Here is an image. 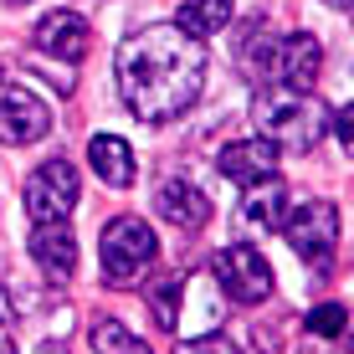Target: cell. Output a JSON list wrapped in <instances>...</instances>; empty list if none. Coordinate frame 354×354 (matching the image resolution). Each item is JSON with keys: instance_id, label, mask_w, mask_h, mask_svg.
<instances>
[{"instance_id": "603a6c76", "label": "cell", "mask_w": 354, "mask_h": 354, "mask_svg": "<svg viewBox=\"0 0 354 354\" xmlns=\"http://www.w3.org/2000/svg\"><path fill=\"white\" fill-rule=\"evenodd\" d=\"M41 354H67V349H62V344H46V349H41Z\"/></svg>"}, {"instance_id": "5b68a950", "label": "cell", "mask_w": 354, "mask_h": 354, "mask_svg": "<svg viewBox=\"0 0 354 354\" xmlns=\"http://www.w3.org/2000/svg\"><path fill=\"white\" fill-rule=\"evenodd\" d=\"M283 236L298 252V262H308L313 272H328L339 257V205L334 201H303L298 211H288Z\"/></svg>"}, {"instance_id": "e0dca14e", "label": "cell", "mask_w": 354, "mask_h": 354, "mask_svg": "<svg viewBox=\"0 0 354 354\" xmlns=\"http://www.w3.org/2000/svg\"><path fill=\"white\" fill-rule=\"evenodd\" d=\"M88 339H93V354H154L139 334H129L118 319H97L88 328Z\"/></svg>"}, {"instance_id": "30bf717a", "label": "cell", "mask_w": 354, "mask_h": 354, "mask_svg": "<svg viewBox=\"0 0 354 354\" xmlns=\"http://www.w3.org/2000/svg\"><path fill=\"white\" fill-rule=\"evenodd\" d=\"M241 231H252V236H267V231H283L288 221V185L277 175L267 180H252L247 195H241V211H236Z\"/></svg>"}, {"instance_id": "52a82bcc", "label": "cell", "mask_w": 354, "mask_h": 354, "mask_svg": "<svg viewBox=\"0 0 354 354\" xmlns=\"http://www.w3.org/2000/svg\"><path fill=\"white\" fill-rule=\"evenodd\" d=\"M211 272H216V288H221L231 303H262L267 292H272V267H267V257L252 241L226 247L221 257L211 262Z\"/></svg>"}, {"instance_id": "2e32d148", "label": "cell", "mask_w": 354, "mask_h": 354, "mask_svg": "<svg viewBox=\"0 0 354 354\" xmlns=\"http://www.w3.org/2000/svg\"><path fill=\"white\" fill-rule=\"evenodd\" d=\"M180 298H185V277L180 272H165L149 283V313L160 328H175L180 324Z\"/></svg>"}, {"instance_id": "5bb4252c", "label": "cell", "mask_w": 354, "mask_h": 354, "mask_svg": "<svg viewBox=\"0 0 354 354\" xmlns=\"http://www.w3.org/2000/svg\"><path fill=\"white\" fill-rule=\"evenodd\" d=\"M88 165H93V175L103 180L108 190H129V185H133V175H139V160H133L129 139H118V133H93V144H88Z\"/></svg>"}, {"instance_id": "8992f818", "label": "cell", "mask_w": 354, "mask_h": 354, "mask_svg": "<svg viewBox=\"0 0 354 354\" xmlns=\"http://www.w3.org/2000/svg\"><path fill=\"white\" fill-rule=\"evenodd\" d=\"M21 205H26L31 221H67L72 205H77V169L67 160H41L26 175Z\"/></svg>"}, {"instance_id": "9c48e42d", "label": "cell", "mask_w": 354, "mask_h": 354, "mask_svg": "<svg viewBox=\"0 0 354 354\" xmlns=\"http://www.w3.org/2000/svg\"><path fill=\"white\" fill-rule=\"evenodd\" d=\"M36 52L41 57H57V62H82L93 46V26L77 16V10H46L31 31Z\"/></svg>"}, {"instance_id": "277c9868", "label": "cell", "mask_w": 354, "mask_h": 354, "mask_svg": "<svg viewBox=\"0 0 354 354\" xmlns=\"http://www.w3.org/2000/svg\"><path fill=\"white\" fill-rule=\"evenodd\" d=\"M154 257H160V236L139 216H113L97 236V262H103L108 288H133L154 267Z\"/></svg>"}, {"instance_id": "44dd1931", "label": "cell", "mask_w": 354, "mask_h": 354, "mask_svg": "<svg viewBox=\"0 0 354 354\" xmlns=\"http://www.w3.org/2000/svg\"><path fill=\"white\" fill-rule=\"evenodd\" d=\"M0 344H10V292L0 288Z\"/></svg>"}, {"instance_id": "484cf974", "label": "cell", "mask_w": 354, "mask_h": 354, "mask_svg": "<svg viewBox=\"0 0 354 354\" xmlns=\"http://www.w3.org/2000/svg\"><path fill=\"white\" fill-rule=\"evenodd\" d=\"M10 6H31V0H10Z\"/></svg>"}, {"instance_id": "cb8c5ba5", "label": "cell", "mask_w": 354, "mask_h": 354, "mask_svg": "<svg viewBox=\"0 0 354 354\" xmlns=\"http://www.w3.org/2000/svg\"><path fill=\"white\" fill-rule=\"evenodd\" d=\"M344 339H349V354H354V324H349V328H344Z\"/></svg>"}, {"instance_id": "3957f363", "label": "cell", "mask_w": 354, "mask_h": 354, "mask_svg": "<svg viewBox=\"0 0 354 354\" xmlns=\"http://www.w3.org/2000/svg\"><path fill=\"white\" fill-rule=\"evenodd\" d=\"M252 124L277 149H313L328 129V113L303 88H262L257 103H252Z\"/></svg>"}, {"instance_id": "ffe728a7", "label": "cell", "mask_w": 354, "mask_h": 354, "mask_svg": "<svg viewBox=\"0 0 354 354\" xmlns=\"http://www.w3.org/2000/svg\"><path fill=\"white\" fill-rule=\"evenodd\" d=\"M334 139H339V149H344V160H354V103L334 108Z\"/></svg>"}, {"instance_id": "9a60e30c", "label": "cell", "mask_w": 354, "mask_h": 354, "mask_svg": "<svg viewBox=\"0 0 354 354\" xmlns=\"http://www.w3.org/2000/svg\"><path fill=\"white\" fill-rule=\"evenodd\" d=\"M231 21V0H185L180 6V31H190L195 41H205V36H216Z\"/></svg>"}, {"instance_id": "ba28073f", "label": "cell", "mask_w": 354, "mask_h": 354, "mask_svg": "<svg viewBox=\"0 0 354 354\" xmlns=\"http://www.w3.org/2000/svg\"><path fill=\"white\" fill-rule=\"evenodd\" d=\"M46 129H52V108H46L36 93H26V88L0 82V144L21 149V144L46 139Z\"/></svg>"}, {"instance_id": "7a4b0ae2", "label": "cell", "mask_w": 354, "mask_h": 354, "mask_svg": "<svg viewBox=\"0 0 354 354\" xmlns=\"http://www.w3.org/2000/svg\"><path fill=\"white\" fill-rule=\"evenodd\" d=\"M241 67H247V77L267 82V88H303L308 93L319 82L324 46L308 31H257L247 41V52H241Z\"/></svg>"}, {"instance_id": "ac0fdd59", "label": "cell", "mask_w": 354, "mask_h": 354, "mask_svg": "<svg viewBox=\"0 0 354 354\" xmlns=\"http://www.w3.org/2000/svg\"><path fill=\"white\" fill-rule=\"evenodd\" d=\"M344 328H349V319L339 303H319L308 313V334H319V339H344Z\"/></svg>"}, {"instance_id": "8fae6325", "label": "cell", "mask_w": 354, "mask_h": 354, "mask_svg": "<svg viewBox=\"0 0 354 354\" xmlns=\"http://www.w3.org/2000/svg\"><path fill=\"white\" fill-rule=\"evenodd\" d=\"M26 252H31V262L41 267L46 277H57V283H67V277L77 272V236L67 231V221H36Z\"/></svg>"}, {"instance_id": "6da1fadb", "label": "cell", "mask_w": 354, "mask_h": 354, "mask_svg": "<svg viewBox=\"0 0 354 354\" xmlns=\"http://www.w3.org/2000/svg\"><path fill=\"white\" fill-rule=\"evenodd\" d=\"M205 88V46L180 26H139L118 46V93L139 124L190 113Z\"/></svg>"}, {"instance_id": "7c38bea8", "label": "cell", "mask_w": 354, "mask_h": 354, "mask_svg": "<svg viewBox=\"0 0 354 354\" xmlns=\"http://www.w3.org/2000/svg\"><path fill=\"white\" fill-rule=\"evenodd\" d=\"M277 144H267L262 133L257 139H236V144H226L221 154H216V169L231 180V185H252V180H267V175H277Z\"/></svg>"}, {"instance_id": "7402d4cb", "label": "cell", "mask_w": 354, "mask_h": 354, "mask_svg": "<svg viewBox=\"0 0 354 354\" xmlns=\"http://www.w3.org/2000/svg\"><path fill=\"white\" fill-rule=\"evenodd\" d=\"M324 6H334V10H354V0H324Z\"/></svg>"}, {"instance_id": "d6986e66", "label": "cell", "mask_w": 354, "mask_h": 354, "mask_svg": "<svg viewBox=\"0 0 354 354\" xmlns=\"http://www.w3.org/2000/svg\"><path fill=\"white\" fill-rule=\"evenodd\" d=\"M175 354H236V344L221 334H201V339H180Z\"/></svg>"}, {"instance_id": "d4e9b609", "label": "cell", "mask_w": 354, "mask_h": 354, "mask_svg": "<svg viewBox=\"0 0 354 354\" xmlns=\"http://www.w3.org/2000/svg\"><path fill=\"white\" fill-rule=\"evenodd\" d=\"M0 354H16V339H10V344H0Z\"/></svg>"}, {"instance_id": "4fadbf2b", "label": "cell", "mask_w": 354, "mask_h": 354, "mask_svg": "<svg viewBox=\"0 0 354 354\" xmlns=\"http://www.w3.org/2000/svg\"><path fill=\"white\" fill-rule=\"evenodd\" d=\"M154 211L180 231H201L211 221V201H205V190H195L190 180H165V185L154 190Z\"/></svg>"}]
</instances>
